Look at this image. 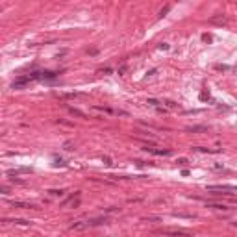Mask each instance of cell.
I'll use <instances>...</instances> for the list:
<instances>
[{
  "instance_id": "9a60e30c",
  "label": "cell",
  "mask_w": 237,
  "mask_h": 237,
  "mask_svg": "<svg viewBox=\"0 0 237 237\" xmlns=\"http://www.w3.org/2000/svg\"><path fill=\"white\" fill-rule=\"evenodd\" d=\"M208 208H213V209H222V211H228L230 208L224 204H208Z\"/></svg>"
},
{
  "instance_id": "cb8c5ba5",
  "label": "cell",
  "mask_w": 237,
  "mask_h": 237,
  "mask_svg": "<svg viewBox=\"0 0 237 237\" xmlns=\"http://www.w3.org/2000/svg\"><path fill=\"white\" fill-rule=\"evenodd\" d=\"M102 161H104V165H113V163H111V158H108V156H104Z\"/></svg>"
},
{
  "instance_id": "1f68e13d",
  "label": "cell",
  "mask_w": 237,
  "mask_h": 237,
  "mask_svg": "<svg viewBox=\"0 0 237 237\" xmlns=\"http://www.w3.org/2000/svg\"><path fill=\"white\" fill-rule=\"evenodd\" d=\"M215 69H217V70H226V69H228V67H226V65H217Z\"/></svg>"
},
{
  "instance_id": "ba28073f",
  "label": "cell",
  "mask_w": 237,
  "mask_h": 237,
  "mask_svg": "<svg viewBox=\"0 0 237 237\" xmlns=\"http://www.w3.org/2000/svg\"><path fill=\"white\" fill-rule=\"evenodd\" d=\"M2 222H13V224H21V226H30V224H32L26 219H4Z\"/></svg>"
},
{
  "instance_id": "7c38bea8",
  "label": "cell",
  "mask_w": 237,
  "mask_h": 237,
  "mask_svg": "<svg viewBox=\"0 0 237 237\" xmlns=\"http://www.w3.org/2000/svg\"><path fill=\"white\" fill-rule=\"evenodd\" d=\"M209 22H213V24H226V19L222 17V15H217V17L209 19Z\"/></svg>"
},
{
  "instance_id": "4316f807",
  "label": "cell",
  "mask_w": 237,
  "mask_h": 237,
  "mask_svg": "<svg viewBox=\"0 0 237 237\" xmlns=\"http://www.w3.org/2000/svg\"><path fill=\"white\" fill-rule=\"evenodd\" d=\"M165 104H167V106H169V108H176V106H178V104H174V102H172V100H165Z\"/></svg>"
},
{
  "instance_id": "9c48e42d",
  "label": "cell",
  "mask_w": 237,
  "mask_h": 237,
  "mask_svg": "<svg viewBox=\"0 0 237 237\" xmlns=\"http://www.w3.org/2000/svg\"><path fill=\"white\" fill-rule=\"evenodd\" d=\"M58 72H52V70H41V80H56Z\"/></svg>"
},
{
  "instance_id": "484cf974",
  "label": "cell",
  "mask_w": 237,
  "mask_h": 237,
  "mask_svg": "<svg viewBox=\"0 0 237 237\" xmlns=\"http://www.w3.org/2000/svg\"><path fill=\"white\" fill-rule=\"evenodd\" d=\"M63 148H65V150H72V143H70V141H67V143L63 145Z\"/></svg>"
},
{
  "instance_id": "603a6c76",
  "label": "cell",
  "mask_w": 237,
  "mask_h": 237,
  "mask_svg": "<svg viewBox=\"0 0 237 237\" xmlns=\"http://www.w3.org/2000/svg\"><path fill=\"white\" fill-rule=\"evenodd\" d=\"M0 193L2 195H9V187L8 185H2V187H0Z\"/></svg>"
},
{
  "instance_id": "e0dca14e",
  "label": "cell",
  "mask_w": 237,
  "mask_h": 237,
  "mask_svg": "<svg viewBox=\"0 0 237 237\" xmlns=\"http://www.w3.org/2000/svg\"><path fill=\"white\" fill-rule=\"evenodd\" d=\"M48 193H50V196H63L65 191H63V189H50Z\"/></svg>"
},
{
  "instance_id": "f546056e",
  "label": "cell",
  "mask_w": 237,
  "mask_h": 237,
  "mask_svg": "<svg viewBox=\"0 0 237 237\" xmlns=\"http://www.w3.org/2000/svg\"><path fill=\"white\" fill-rule=\"evenodd\" d=\"M126 72V65H120L119 67V74H124Z\"/></svg>"
},
{
  "instance_id": "4fadbf2b",
  "label": "cell",
  "mask_w": 237,
  "mask_h": 237,
  "mask_svg": "<svg viewBox=\"0 0 237 237\" xmlns=\"http://www.w3.org/2000/svg\"><path fill=\"white\" fill-rule=\"evenodd\" d=\"M67 109L72 115H76V117H80V119H85V113L83 111H80V109H76V108H70V106H67Z\"/></svg>"
},
{
  "instance_id": "52a82bcc",
  "label": "cell",
  "mask_w": 237,
  "mask_h": 237,
  "mask_svg": "<svg viewBox=\"0 0 237 237\" xmlns=\"http://www.w3.org/2000/svg\"><path fill=\"white\" fill-rule=\"evenodd\" d=\"M63 206H72V208H76L80 206V193H74V196H70L69 200H65Z\"/></svg>"
},
{
  "instance_id": "3957f363",
  "label": "cell",
  "mask_w": 237,
  "mask_h": 237,
  "mask_svg": "<svg viewBox=\"0 0 237 237\" xmlns=\"http://www.w3.org/2000/svg\"><path fill=\"white\" fill-rule=\"evenodd\" d=\"M32 80H33V78H32V74H26V76H19V78L11 83V87H13V89H21V87H24L26 83H30Z\"/></svg>"
},
{
  "instance_id": "d6a6232c",
  "label": "cell",
  "mask_w": 237,
  "mask_h": 237,
  "mask_svg": "<svg viewBox=\"0 0 237 237\" xmlns=\"http://www.w3.org/2000/svg\"><path fill=\"white\" fill-rule=\"evenodd\" d=\"M106 211H108V213H111V211H119V208H108Z\"/></svg>"
},
{
  "instance_id": "5b68a950",
  "label": "cell",
  "mask_w": 237,
  "mask_h": 237,
  "mask_svg": "<svg viewBox=\"0 0 237 237\" xmlns=\"http://www.w3.org/2000/svg\"><path fill=\"white\" fill-rule=\"evenodd\" d=\"M13 208H22V209H39L37 204H28V202H19V200H13L11 202Z\"/></svg>"
},
{
  "instance_id": "277c9868",
  "label": "cell",
  "mask_w": 237,
  "mask_h": 237,
  "mask_svg": "<svg viewBox=\"0 0 237 237\" xmlns=\"http://www.w3.org/2000/svg\"><path fill=\"white\" fill-rule=\"evenodd\" d=\"M143 150H145V152L154 154V156H170V150L169 148H150V147H145Z\"/></svg>"
},
{
  "instance_id": "2e32d148",
  "label": "cell",
  "mask_w": 237,
  "mask_h": 237,
  "mask_svg": "<svg viewBox=\"0 0 237 237\" xmlns=\"http://www.w3.org/2000/svg\"><path fill=\"white\" fill-rule=\"evenodd\" d=\"M169 11H170V6L167 4L165 8H161V9H159V13H158V19H163V17H165V15H167Z\"/></svg>"
},
{
  "instance_id": "4dcf8cb0",
  "label": "cell",
  "mask_w": 237,
  "mask_h": 237,
  "mask_svg": "<svg viewBox=\"0 0 237 237\" xmlns=\"http://www.w3.org/2000/svg\"><path fill=\"white\" fill-rule=\"evenodd\" d=\"M100 72H102V74H104V72H106V74H109V72H111V69H109V67H106V69H100Z\"/></svg>"
},
{
  "instance_id": "ac0fdd59",
  "label": "cell",
  "mask_w": 237,
  "mask_h": 237,
  "mask_svg": "<svg viewBox=\"0 0 237 237\" xmlns=\"http://www.w3.org/2000/svg\"><path fill=\"white\" fill-rule=\"evenodd\" d=\"M147 104L154 106V108H159V104H161V102H159V100H156V98H148V100H147Z\"/></svg>"
},
{
  "instance_id": "d6986e66",
  "label": "cell",
  "mask_w": 237,
  "mask_h": 237,
  "mask_svg": "<svg viewBox=\"0 0 237 237\" xmlns=\"http://www.w3.org/2000/svg\"><path fill=\"white\" fill-rule=\"evenodd\" d=\"M174 217H185V219H195V215H191V213H178V211H174Z\"/></svg>"
},
{
  "instance_id": "83f0119b",
  "label": "cell",
  "mask_w": 237,
  "mask_h": 237,
  "mask_svg": "<svg viewBox=\"0 0 237 237\" xmlns=\"http://www.w3.org/2000/svg\"><path fill=\"white\" fill-rule=\"evenodd\" d=\"M145 220H161V217H145Z\"/></svg>"
},
{
  "instance_id": "d4e9b609",
  "label": "cell",
  "mask_w": 237,
  "mask_h": 237,
  "mask_svg": "<svg viewBox=\"0 0 237 237\" xmlns=\"http://www.w3.org/2000/svg\"><path fill=\"white\" fill-rule=\"evenodd\" d=\"M176 163H178V165H187V163H189V159H185V158H180L178 161H176Z\"/></svg>"
},
{
  "instance_id": "f1b7e54d",
  "label": "cell",
  "mask_w": 237,
  "mask_h": 237,
  "mask_svg": "<svg viewBox=\"0 0 237 237\" xmlns=\"http://www.w3.org/2000/svg\"><path fill=\"white\" fill-rule=\"evenodd\" d=\"M159 50H169V44L167 43H161L159 44Z\"/></svg>"
},
{
  "instance_id": "8992f818",
  "label": "cell",
  "mask_w": 237,
  "mask_h": 237,
  "mask_svg": "<svg viewBox=\"0 0 237 237\" xmlns=\"http://www.w3.org/2000/svg\"><path fill=\"white\" fill-rule=\"evenodd\" d=\"M108 222V217H98V219H91L87 220V228H93V226H100Z\"/></svg>"
},
{
  "instance_id": "ffe728a7",
  "label": "cell",
  "mask_w": 237,
  "mask_h": 237,
  "mask_svg": "<svg viewBox=\"0 0 237 237\" xmlns=\"http://www.w3.org/2000/svg\"><path fill=\"white\" fill-rule=\"evenodd\" d=\"M65 165H67V163H65V161L63 159H54V167H65Z\"/></svg>"
},
{
  "instance_id": "8fae6325",
  "label": "cell",
  "mask_w": 237,
  "mask_h": 237,
  "mask_svg": "<svg viewBox=\"0 0 237 237\" xmlns=\"http://www.w3.org/2000/svg\"><path fill=\"white\" fill-rule=\"evenodd\" d=\"M193 150H196V152H208V154L220 152V148H206V147H193Z\"/></svg>"
},
{
  "instance_id": "44dd1931",
  "label": "cell",
  "mask_w": 237,
  "mask_h": 237,
  "mask_svg": "<svg viewBox=\"0 0 237 237\" xmlns=\"http://www.w3.org/2000/svg\"><path fill=\"white\" fill-rule=\"evenodd\" d=\"M202 39H204L206 43H211V41H213V35H211V33H202Z\"/></svg>"
},
{
  "instance_id": "6da1fadb",
  "label": "cell",
  "mask_w": 237,
  "mask_h": 237,
  "mask_svg": "<svg viewBox=\"0 0 237 237\" xmlns=\"http://www.w3.org/2000/svg\"><path fill=\"white\" fill-rule=\"evenodd\" d=\"M158 235H170V237H189L191 234L189 231H185V230H170V228H163V230H158L156 231Z\"/></svg>"
},
{
  "instance_id": "30bf717a",
  "label": "cell",
  "mask_w": 237,
  "mask_h": 237,
  "mask_svg": "<svg viewBox=\"0 0 237 237\" xmlns=\"http://www.w3.org/2000/svg\"><path fill=\"white\" fill-rule=\"evenodd\" d=\"M87 228V220H76L70 224V230H85Z\"/></svg>"
},
{
  "instance_id": "7402d4cb",
  "label": "cell",
  "mask_w": 237,
  "mask_h": 237,
  "mask_svg": "<svg viewBox=\"0 0 237 237\" xmlns=\"http://www.w3.org/2000/svg\"><path fill=\"white\" fill-rule=\"evenodd\" d=\"M211 97H209V93H206V91H202L200 93V100H209Z\"/></svg>"
},
{
  "instance_id": "7a4b0ae2",
  "label": "cell",
  "mask_w": 237,
  "mask_h": 237,
  "mask_svg": "<svg viewBox=\"0 0 237 237\" xmlns=\"http://www.w3.org/2000/svg\"><path fill=\"white\" fill-rule=\"evenodd\" d=\"M206 191L213 195H222V191H237V185H226V183H220V185H208Z\"/></svg>"
},
{
  "instance_id": "5bb4252c",
  "label": "cell",
  "mask_w": 237,
  "mask_h": 237,
  "mask_svg": "<svg viewBox=\"0 0 237 237\" xmlns=\"http://www.w3.org/2000/svg\"><path fill=\"white\" fill-rule=\"evenodd\" d=\"M206 126H187V132H206Z\"/></svg>"
}]
</instances>
